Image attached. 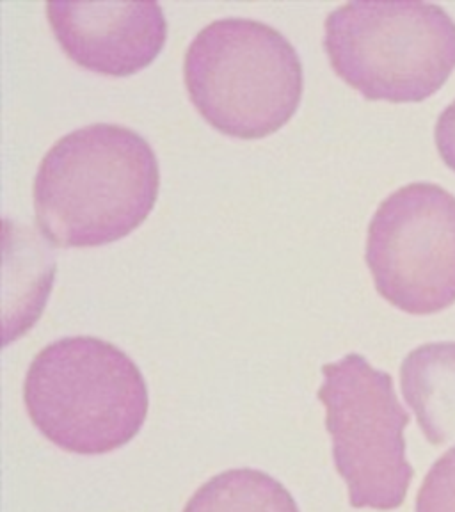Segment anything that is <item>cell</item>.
Wrapping results in <instances>:
<instances>
[{"mask_svg":"<svg viewBox=\"0 0 455 512\" xmlns=\"http://www.w3.org/2000/svg\"><path fill=\"white\" fill-rule=\"evenodd\" d=\"M24 402L48 441L79 456L125 447L150 409L143 372L96 336H66L41 349L25 374Z\"/></svg>","mask_w":455,"mask_h":512,"instance_id":"2","label":"cell"},{"mask_svg":"<svg viewBox=\"0 0 455 512\" xmlns=\"http://www.w3.org/2000/svg\"><path fill=\"white\" fill-rule=\"evenodd\" d=\"M331 68L370 102L418 104L455 70V22L431 2H347L329 13Z\"/></svg>","mask_w":455,"mask_h":512,"instance_id":"4","label":"cell"},{"mask_svg":"<svg viewBox=\"0 0 455 512\" xmlns=\"http://www.w3.org/2000/svg\"><path fill=\"white\" fill-rule=\"evenodd\" d=\"M365 260L379 296L409 315L455 303V196L441 185H404L368 224Z\"/></svg>","mask_w":455,"mask_h":512,"instance_id":"6","label":"cell"},{"mask_svg":"<svg viewBox=\"0 0 455 512\" xmlns=\"http://www.w3.org/2000/svg\"><path fill=\"white\" fill-rule=\"evenodd\" d=\"M402 395L427 441H455V342L420 345L400 365Z\"/></svg>","mask_w":455,"mask_h":512,"instance_id":"8","label":"cell"},{"mask_svg":"<svg viewBox=\"0 0 455 512\" xmlns=\"http://www.w3.org/2000/svg\"><path fill=\"white\" fill-rule=\"evenodd\" d=\"M159 187V160L143 136L112 123L77 128L41 160L36 223L57 248L107 246L148 219Z\"/></svg>","mask_w":455,"mask_h":512,"instance_id":"1","label":"cell"},{"mask_svg":"<svg viewBox=\"0 0 455 512\" xmlns=\"http://www.w3.org/2000/svg\"><path fill=\"white\" fill-rule=\"evenodd\" d=\"M192 105L224 136L264 139L296 114L304 91L301 57L271 25L221 18L192 40L184 61Z\"/></svg>","mask_w":455,"mask_h":512,"instance_id":"3","label":"cell"},{"mask_svg":"<svg viewBox=\"0 0 455 512\" xmlns=\"http://www.w3.org/2000/svg\"><path fill=\"white\" fill-rule=\"evenodd\" d=\"M416 512H455V445L425 475L416 495Z\"/></svg>","mask_w":455,"mask_h":512,"instance_id":"10","label":"cell"},{"mask_svg":"<svg viewBox=\"0 0 455 512\" xmlns=\"http://www.w3.org/2000/svg\"><path fill=\"white\" fill-rule=\"evenodd\" d=\"M319 400L333 440L336 472L349 489L354 509L393 511L406 502L415 470L406 456L402 408L388 372L358 352L322 367Z\"/></svg>","mask_w":455,"mask_h":512,"instance_id":"5","label":"cell"},{"mask_svg":"<svg viewBox=\"0 0 455 512\" xmlns=\"http://www.w3.org/2000/svg\"><path fill=\"white\" fill-rule=\"evenodd\" d=\"M184 512H299L280 480L253 468L217 473L189 498Z\"/></svg>","mask_w":455,"mask_h":512,"instance_id":"9","label":"cell"},{"mask_svg":"<svg viewBox=\"0 0 455 512\" xmlns=\"http://www.w3.org/2000/svg\"><path fill=\"white\" fill-rule=\"evenodd\" d=\"M47 18L73 63L109 77L148 68L168 40L157 2H48Z\"/></svg>","mask_w":455,"mask_h":512,"instance_id":"7","label":"cell"},{"mask_svg":"<svg viewBox=\"0 0 455 512\" xmlns=\"http://www.w3.org/2000/svg\"><path fill=\"white\" fill-rule=\"evenodd\" d=\"M434 141L441 160L455 173V100L441 112L434 128Z\"/></svg>","mask_w":455,"mask_h":512,"instance_id":"11","label":"cell"}]
</instances>
